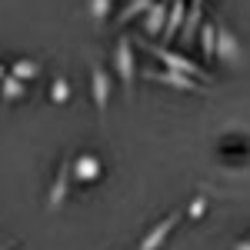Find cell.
<instances>
[{
	"label": "cell",
	"instance_id": "6da1fadb",
	"mask_svg": "<svg viewBox=\"0 0 250 250\" xmlns=\"http://www.w3.org/2000/svg\"><path fill=\"white\" fill-rule=\"evenodd\" d=\"M114 74L120 77L127 97H134V83H137V57H134V40L127 34H120L114 47Z\"/></svg>",
	"mask_w": 250,
	"mask_h": 250
},
{
	"label": "cell",
	"instance_id": "7a4b0ae2",
	"mask_svg": "<svg viewBox=\"0 0 250 250\" xmlns=\"http://www.w3.org/2000/svg\"><path fill=\"white\" fill-rule=\"evenodd\" d=\"M150 54H154L157 60H160V67H170V70H180V74H187V77L193 80H210V74L197 63V60H190L187 54H180V50H170V47H147Z\"/></svg>",
	"mask_w": 250,
	"mask_h": 250
},
{
	"label": "cell",
	"instance_id": "3957f363",
	"mask_svg": "<svg viewBox=\"0 0 250 250\" xmlns=\"http://www.w3.org/2000/svg\"><path fill=\"white\" fill-rule=\"evenodd\" d=\"M110 94H114V80H110V74H107L97 60H90V100H94V107H97L100 117L107 114V107H110Z\"/></svg>",
	"mask_w": 250,
	"mask_h": 250
},
{
	"label": "cell",
	"instance_id": "277c9868",
	"mask_svg": "<svg viewBox=\"0 0 250 250\" xmlns=\"http://www.w3.org/2000/svg\"><path fill=\"white\" fill-rule=\"evenodd\" d=\"M144 77L154 80V83H164V87H173V90H180V94H204L200 80L187 77V74H180V70H170V67H157V70H147Z\"/></svg>",
	"mask_w": 250,
	"mask_h": 250
},
{
	"label": "cell",
	"instance_id": "5b68a950",
	"mask_svg": "<svg viewBox=\"0 0 250 250\" xmlns=\"http://www.w3.org/2000/svg\"><path fill=\"white\" fill-rule=\"evenodd\" d=\"M70 177H74L77 184H97V180L104 177V164H100V157L90 154V150L70 157Z\"/></svg>",
	"mask_w": 250,
	"mask_h": 250
},
{
	"label": "cell",
	"instance_id": "8992f818",
	"mask_svg": "<svg viewBox=\"0 0 250 250\" xmlns=\"http://www.w3.org/2000/svg\"><path fill=\"white\" fill-rule=\"evenodd\" d=\"M70 157H63L57 164V173H54V184H50V190H47V210H60L63 207V200H67V193H70Z\"/></svg>",
	"mask_w": 250,
	"mask_h": 250
},
{
	"label": "cell",
	"instance_id": "52a82bcc",
	"mask_svg": "<svg viewBox=\"0 0 250 250\" xmlns=\"http://www.w3.org/2000/svg\"><path fill=\"white\" fill-rule=\"evenodd\" d=\"M217 60H220L224 67H240V60H244L237 34L227 30L224 23H217Z\"/></svg>",
	"mask_w": 250,
	"mask_h": 250
},
{
	"label": "cell",
	"instance_id": "ba28073f",
	"mask_svg": "<svg viewBox=\"0 0 250 250\" xmlns=\"http://www.w3.org/2000/svg\"><path fill=\"white\" fill-rule=\"evenodd\" d=\"M177 220H180V210H173V213H167L164 220H157L154 227H150V233H144V240H140L137 250H160L164 244H167V237L173 233Z\"/></svg>",
	"mask_w": 250,
	"mask_h": 250
},
{
	"label": "cell",
	"instance_id": "9c48e42d",
	"mask_svg": "<svg viewBox=\"0 0 250 250\" xmlns=\"http://www.w3.org/2000/svg\"><path fill=\"white\" fill-rule=\"evenodd\" d=\"M167 10H170V3H167V0H154V3H150V10L140 17V27H144V34H147V37H160V34H164Z\"/></svg>",
	"mask_w": 250,
	"mask_h": 250
},
{
	"label": "cell",
	"instance_id": "30bf717a",
	"mask_svg": "<svg viewBox=\"0 0 250 250\" xmlns=\"http://www.w3.org/2000/svg\"><path fill=\"white\" fill-rule=\"evenodd\" d=\"M204 23V0H190L187 3V17H184V27H180V43H193L197 40V30Z\"/></svg>",
	"mask_w": 250,
	"mask_h": 250
},
{
	"label": "cell",
	"instance_id": "8fae6325",
	"mask_svg": "<svg viewBox=\"0 0 250 250\" xmlns=\"http://www.w3.org/2000/svg\"><path fill=\"white\" fill-rule=\"evenodd\" d=\"M184 17H187V0H170V10H167V23H164V34L160 37L167 40H177L180 27H184Z\"/></svg>",
	"mask_w": 250,
	"mask_h": 250
},
{
	"label": "cell",
	"instance_id": "7c38bea8",
	"mask_svg": "<svg viewBox=\"0 0 250 250\" xmlns=\"http://www.w3.org/2000/svg\"><path fill=\"white\" fill-rule=\"evenodd\" d=\"M197 43H200L204 60H217V23H213V20H204V23H200Z\"/></svg>",
	"mask_w": 250,
	"mask_h": 250
},
{
	"label": "cell",
	"instance_id": "4fadbf2b",
	"mask_svg": "<svg viewBox=\"0 0 250 250\" xmlns=\"http://www.w3.org/2000/svg\"><path fill=\"white\" fill-rule=\"evenodd\" d=\"M23 97H27V83L17 80L10 70H7V77H3V83H0V100H3V104H17V100H23Z\"/></svg>",
	"mask_w": 250,
	"mask_h": 250
},
{
	"label": "cell",
	"instance_id": "5bb4252c",
	"mask_svg": "<svg viewBox=\"0 0 250 250\" xmlns=\"http://www.w3.org/2000/svg\"><path fill=\"white\" fill-rule=\"evenodd\" d=\"M7 70H10V74H14V77H17V80H23V83H27V80H37V77H40V70H43V67H40V60L20 57V60H14V63H10Z\"/></svg>",
	"mask_w": 250,
	"mask_h": 250
},
{
	"label": "cell",
	"instance_id": "9a60e30c",
	"mask_svg": "<svg viewBox=\"0 0 250 250\" xmlns=\"http://www.w3.org/2000/svg\"><path fill=\"white\" fill-rule=\"evenodd\" d=\"M150 3H154V0H127V3L120 7V14H117V23L127 27L130 20H140L147 10H150Z\"/></svg>",
	"mask_w": 250,
	"mask_h": 250
},
{
	"label": "cell",
	"instance_id": "2e32d148",
	"mask_svg": "<svg viewBox=\"0 0 250 250\" xmlns=\"http://www.w3.org/2000/svg\"><path fill=\"white\" fill-rule=\"evenodd\" d=\"M70 80L63 77V74H57L54 77V83H50V104H57V107H63V104H70Z\"/></svg>",
	"mask_w": 250,
	"mask_h": 250
},
{
	"label": "cell",
	"instance_id": "e0dca14e",
	"mask_svg": "<svg viewBox=\"0 0 250 250\" xmlns=\"http://www.w3.org/2000/svg\"><path fill=\"white\" fill-rule=\"evenodd\" d=\"M87 14H90L94 23H104L114 14V0H87Z\"/></svg>",
	"mask_w": 250,
	"mask_h": 250
},
{
	"label": "cell",
	"instance_id": "ac0fdd59",
	"mask_svg": "<svg viewBox=\"0 0 250 250\" xmlns=\"http://www.w3.org/2000/svg\"><path fill=\"white\" fill-rule=\"evenodd\" d=\"M204 213H207V197H193L190 207H187V217L197 220V217H204Z\"/></svg>",
	"mask_w": 250,
	"mask_h": 250
},
{
	"label": "cell",
	"instance_id": "d6986e66",
	"mask_svg": "<svg viewBox=\"0 0 250 250\" xmlns=\"http://www.w3.org/2000/svg\"><path fill=\"white\" fill-rule=\"evenodd\" d=\"M233 250H250V240H237V244H233Z\"/></svg>",
	"mask_w": 250,
	"mask_h": 250
},
{
	"label": "cell",
	"instance_id": "ffe728a7",
	"mask_svg": "<svg viewBox=\"0 0 250 250\" xmlns=\"http://www.w3.org/2000/svg\"><path fill=\"white\" fill-rule=\"evenodd\" d=\"M3 77H7V67H3V63H0V83H3Z\"/></svg>",
	"mask_w": 250,
	"mask_h": 250
},
{
	"label": "cell",
	"instance_id": "44dd1931",
	"mask_svg": "<svg viewBox=\"0 0 250 250\" xmlns=\"http://www.w3.org/2000/svg\"><path fill=\"white\" fill-rule=\"evenodd\" d=\"M0 250H7V247H0Z\"/></svg>",
	"mask_w": 250,
	"mask_h": 250
},
{
	"label": "cell",
	"instance_id": "7402d4cb",
	"mask_svg": "<svg viewBox=\"0 0 250 250\" xmlns=\"http://www.w3.org/2000/svg\"><path fill=\"white\" fill-rule=\"evenodd\" d=\"M0 247H3V244H0Z\"/></svg>",
	"mask_w": 250,
	"mask_h": 250
}]
</instances>
